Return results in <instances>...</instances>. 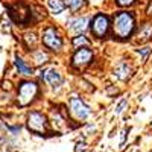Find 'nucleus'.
Wrapping results in <instances>:
<instances>
[{
	"instance_id": "1",
	"label": "nucleus",
	"mask_w": 152,
	"mask_h": 152,
	"mask_svg": "<svg viewBox=\"0 0 152 152\" xmlns=\"http://www.w3.org/2000/svg\"><path fill=\"white\" fill-rule=\"evenodd\" d=\"M134 15L131 12H119V14L114 17V24H113V29H114V35L119 37V38H128L134 29Z\"/></svg>"
},
{
	"instance_id": "2",
	"label": "nucleus",
	"mask_w": 152,
	"mask_h": 152,
	"mask_svg": "<svg viewBox=\"0 0 152 152\" xmlns=\"http://www.w3.org/2000/svg\"><path fill=\"white\" fill-rule=\"evenodd\" d=\"M37 93H38V87H37L35 82H29V81L23 82L18 88V104L21 107L29 105L35 99Z\"/></svg>"
},
{
	"instance_id": "3",
	"label": "nucleus",
	"mask_w": 152,
	"mask_h": 152,
	"mask_svg": "<svg viewBox=\"0 0 152 152\" xmlns=\"http://www.w3.org/2000/svg\"><path fill=\"white\" fill-rule=\"evenodd\" d=\"M28 128L35 134H44L47 131V119L44 114L32 111L28 116Z\"/></svg>"
},
{
	"instance_id": "4",
	"label": "nucleus",
	"mask_w": 152,
	"mask_h": 152,
	"mask_svg": "<svg viewBox=\"0 0 152 152\" xmlns=\"http://www.w3.org/2000/svg\"><path fill=\"white\" fill-rule=\"evenodd\" d=\"M43 43L50 50H61L62 47V40L53 28H47L43 32Z\"/></svg>"
},
{
	"instance_id": "5",
	"label": "nucleus",
	"mask_w": 152,
	"mask_h": 152,
	"mask_svg": "<svg viewBox=\"0 0 152 152\" xmlns=\"http://www.w3.org/2000/svg\"><path fill=\"white\" fill-rule=\"evenodd\" d=\"M108 26H110V20L107 15L104 14H99L93 18V26H91V31L94 34V37L97 38H102L107 35L108 32Z\"/></svg>"
},
{
	"instance_id": "6",
	"label": "nucleus",
	"mask_w": 152,
	"mask_h": 152,
	"mask_svg": "<svg viewBox=\"0 0 152 152\" xmlns=\"http://www.w3.org/2000/svg\"><path fill=\"white\" fill-rule=\"evenodd\" d=\"M70 111H72V114L76 119H81V120L85 119L88 114H90L88 107L82 102L79 97H72L70 99Z\"/></svg>"
},
{
	"instance_id": "7",
	"label": "nucleus",
	"mask_w": 152,
	"mask_h": 152,
	"mask_svg": "<svg viewBox=\"0 0 152 152\" xmlns=\"http://www.w3.org/2000/svg\"><path fill=\"white\" fill-rule=\"evenodd\" d=\"M93 59V52L87 47H79V50L73 55V66L75 67H82L87 66Z\"/></svg>"
},
{
	"instance_id": "8",
	"label": "nucleus",
	"mask_w": 152,
	"mask_h": 152,
	"mask_svg": "<svg viewBox=\"0 0 152 152\" xmlns=\"http://www.w3.org/2000/svg\"><path fill=\"white\" fill-rule=\"evenodd\" d=\"M69 28L72 32L75 34H82L87 29V24H88V17H76V18H70L67 21Z\"/></svg>"
},
{
	"instance_id": "9",
	"label": "nucleus",
	"mask_w": 152,
	"mask_h": 152,
	"mask_svg": "<svg viewBox=\"0 0 152 152\" xmlns=\"http://www.w3.org/2000/svg\"><path fill=\"white\" fill-rule=\"evenodd\" d=\"M44 81L49 84V85H52L53 88H58L61 84H62V78H61V75L55 70V69H49L44 75Z\"/></svg>"
},
{
	"instance_id": "10",
	"label": "nucleus",
	"mask_w": 152,
	"mask_h": 152,
	"mask_svg": "<svg viewBox=\"0 0 152 152\" xmlns=\"http://www.w3.org/2000/svg\"><path fill=\"white\" fill-rule=\"evenodd\" d=\"M114 76L120 81H126L131 76V67L128 64H123L122 62V64H119L116 69H114Z\"/></svg>"
},
{
	"instance_id": "11",
	"label": "nucleus",
	"mask_w": 152,
	"mask_h": 152,
	"mask_svg": "<svg viewBox=\"0 0 152 152\" xmlns=\"http://www.w3.org/2000/svg\"><path fill=\"white\" fill-rule=\"evenodd\" d=\"M137 37H138V41H148V40H151V38H152V24H149V23L143 24L142 29L138 31Z\"/></svg>"
},
{
	"instance_id": "12",
	"label": "nucleus",
	"mask_w": 152,
	"mask_h": 152,
	"mask_svg": "<svg viewBox=\"0 0 152 152\" xmlns=\"http://www.w3.org/2000/svg\"><path fill=\"white\" fill-rule=\"evenodd\" d=\"M15 67L18 69V73H21V75H26V76L32 75V69L18 56H15Z\"/></svg>"
},
{
	"instance_id": "13",
	"label": "nucleus",
	"mask_w": 152,
	"mask_h": 152,
	"mask_svg": "<svg viewBox=\"0 0 152 152\" xmlns=\"http://www.w3.org/2000/svg\"><path fill=\"white\" fill-rule=\"evenodd\" d=\"M47 5L53 14H61L64 11V6H66L62 0H47Z\"/></svg>"
},
{
	"instance_id": "14",
	"label": "nucleus",
	"mask_w": 152,
	"mask_h": 152,
	"mask_svg": "<svg viewBox=\"0 0 152 152\" xmlns=\"http://www.w3.org/2000/svg\"><path fill=\"white\" fill-rule=\"evenodd\" d=\"M66 5H67L72 11H79V9L85 5V0H66Z\"/></svg>"
},
{
	"instance_id": "15",
	"label": "nucleus",
	"mask_w": 152,
	"mask_h": 152,
	"mask_svg": "<svg viewBox=\"0 0 152 152\" xmlns=\"http://www.w3.org/2000/svg\"><path fill=\"white\" fill-rule=\"evenodd\" d=\"M24 41H26V46H28L29 49H35V46H37V43H38L35 34H32V32H28L26 35H24Z\"/></svg>"
},
{
	"instance_id": "16",
	"label": "nucleus",
	"mask_w": 152,
	"mask_h": 152,
	"mask_svg": "<svg viewBox=\"0 0 152 152\" xmlns=\"http://www.w3.org/2000/svg\"><path fill=\"white\" fill-rule=\"evenodd\" d=\"M34 59H35L37 64L40 66V64H43V62H46V61H47V55H46L44 52H41V50H40V52H37V53L34 55Z\"/></svg>"
},
{
	"instance_id": "17",
	"label": "nucleus",
	"mask_w": 152,
	"mask_h": 152,
	"mask_svg": "<svg viewBox=\"0 0 152 152\" xmlns=\"http://www.w3.org/2000/svg\"><path fill=\"white\" fill-rule=\"evenodd\" d=\"M73 44H75V46H87V44H88V40H87L85 37L79 35V37H75Z\"/></svg>"
},
{
	"instance_id": "18",
	"label": "nucleus",
	"mask_w": 152,
	"mask_h": 152,
	"mask_svg": "<svg viewBox=\"0 0 152 152\" xmlns=\"http://www.w3.org/2000/svg\"><path fill=\"white\" fill-rule=\"evenodd\" d=\"M134 3V0H117V5L119 6H129Z\"/></svg>"
},
{
	"instance_id": "19",
	"label": "nucleus",
	"mask_w": 152,
	"mask_h": 152,
	"mask_svg": "<svg viewBox=\"0 0 152 152\" xmlns=\"http://www.w3.org/2000/svg\"><path fill=\"white\" fill-rule=\"evenodd\" d=\"M125 105H126V100H122V102H120V105H119V107H117V110H116V113H117V114H120Z\"/></svg>"
},
{
	"instance_id": "20",
	"label": "nucleus",
	"mask_w": 152,
	"mask_h": 152,
	"mask_svg": "<svg viewBox=\"0 0 152 152\" xmlns=\"http://www.w3.org/2000/svg\"><path fill=\"white\" fill-rule=\"evenodd\" d=\"M138 53H142L143 56H146V55L149 53V47H145V49H142V50H138Z\"/></svg>"
},
{
	"instance_id": "21",
	"label": "nucleus",
	"mask_w": 152,
	"mask_h": 152,
	"mask_svg": "<svg viewBox=\"0 0 152 152\" xmlns=\"http://www.w3.org/2000/svg\"><path fill=\"white\" fill-rule=\"evenodd\" d=\"M146 12H148L149 15H152V2L149 3V6H148V11H146Z\"/></svg>"
}]
</instances>
